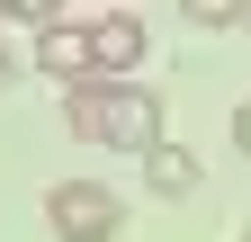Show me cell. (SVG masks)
Listing matches in <instances>:
<instances>
[{"mask_svg": "<svg viewBox=\"0 0 251 242\" xmlns=\"http://www.w3.org/2000/svg\"><path fill=\"white\" fill-rule=\"evenodd\" d=\"M0 81H9V45H0Z\"/></svg>", "mask_w": 251, "mask_h": 242, "instance_id": "8", "label": "cell"}, {"mask_svg": "<svg viewBox=\"0 0 251 242\" xmlns=\"http://www.w3.org/2000/svg\"><path fill=\"white\" fill-rule=\"evenodd\" d=\"M233 144H242V153H251V99L233 108Z\"/></svg>", "mask_w": 251, "mask_h": 242, "instance_id": "7", "label": "cell"}, {"mask_svg": "<svg viewBox=\"0 0 251 242\" xmlns=\"http://www.w3.org/2000/svg\"><path fill=\"white\" fill-rule=\"evenodd\" d=\"M242 27H251V9H242Z\"/></svg>", "mask_w": 251, "mask_h": 242, "instance_id": "9", "label": "cell"}, {"mask_svg": "<svg viewBox=\"0 0 251 242\" xmlns=\"http://www.w3.org/2000/svg\"><path fill=\"white\" fill-rule=\"evenodd\" d=\"M188 27H242L233 0H188Z\"/></svg>", "mask_w": 251, "mask_h": 242, "instance_id": "6", "label": "cell"}, {"mask_svg": "<svg viewBox=\"0 0 251 242\" xmlns=\"http://www.w3.org/2000/svg\"><path fill=\"white\" fill-rule=\"evenodd\" d=\"M242 242H251V224H242Z\"/></svg>", "mask_w": 251, "mask_h": 242, "instance_id": "10", "label": "cell"}, {"mask_svg": "<svg viewBox=\"0 0 251 242\" xmlns=\"http://www.w3.org/2000/svg\"><path fill=\"white\" fill-rule=\"evenodd\" d=\"M45 224H54V242H117L126 233V197L99 189V179H54L45 189Z\"/></svg>", "mask_w": 251, "mask_h": 242, "instance_id": "2", "label": "cell"}, {"mask_svg": "<svg viewBox=\"0 0 251 242\" xmlns=\"http://www.w3.org/2000/svg\"><path fill=\"white\" fill-rule=\"evenodd\" d=\"M90 36H99V81H126V72L144 63V18H135V9L90 18Z\"/></svg>", "mask_w": 251, "mask_h": 242, "instance_id": "4", "label": "cell"}, {"mask_svg": "<svg viewBox=\"0 0 251 242\" xmlns=\"http://www.w3.org/2000/svg\"><path fill=\"white\" fill-rule=\"evenodd\" d=\"M36 72H45V81H63V90L99 81V36H90L81 18H54L45 36H36Z\"/></svg>", "mask_w": 251, "mask_h": 242, "instance_id": "3", "label": "cell"}, {"mask_svg": "<svg viewBox=\"0 0 251 242\" xmlns=\"http://www.w3.org/2000/svg\"><path fill=\"white\" fill-rule=\"evenodd\" d=\"M63 135H81V144H108V153H162V99L135 81H81V90H63Z\"/></svg>", "mask_w": 251, "mask_h": 242, "instance_id": "1", "label": "cell"}, {"mask_svg": "<svg viewBox=\"0 0 251 242\" xmlns=\"http://www.w3.org/2000/svg\"><path fill=\"white\" fill-rule=\"evenodd\" d=\"M198 179H206V170H198V153H188V144L144 153V189H152V197H171V206H179V197H198Z\"/></svg>", "mask_w": 251, "mask_h": 242, "instance_id": "5", "label": "cell"}]
</instances>
